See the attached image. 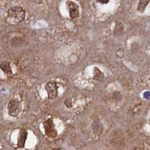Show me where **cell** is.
<instances>
[{
	"mask_svg": "<svg viewBox=\"0 0 150 150\" xmlns=\"http://www.w3.org/2000/svg\"><path fill=\"white\" fill-rule=\"evenodd\" d=\"M8 16L9 18L16 21L17 23H21L25 20L26 11L21 7L14 6V7H11L8 9Z\"/></svg>",
	"mask_w": 150,
	"mask_h": 150,
	"instance_id": "1",
	"label": "cell"
},
{
	"mask_svg": "<svg viewBox=\"0 0 150 150\" xmlns=\"http://www.w3.org/2000/svg\"><path fill=\"white\" fill-rule=\"evenodd\" d=\"M22 105L21 102L17 99H12L9 101L8 105V113L11 116H17L21 113Z\"/></svg>",
	"mask_w": 150,
	"mask_h": 150,
	"instance_id": "2",
	"label": "cell"
},
{
	"mask_svg": "<svg viewBox=\"0 0 150 150\" xmlns=\"http://www.w3.org/2000/svg\"><path fill=\"white\" fill-rule=\"evenodd\" d=\"M43 126L45 129V134L50 138H55L57 136V131L55 128V125L52 119L46 120L43 122Z\"/></svg>",
	"mask_w": 150,
	"mask_h": 150,
	"instance_id": "3",
	"label": "cell"
},
{
	"mask_svg": "<svg viewBox=\"0 0 150 150\" xmlns=\"http://www.w3.org/2000/svg\"><path fill=\"white\" fill-rule=\"evenodd\" d=\"M45 89H46L49 98H55L58 96V86L55 81L51 80L47 83L45 86Z\"/></svg>",
	"mask_w": 150,
	"mask_h": 150,
	"instance_id": "4",
	"label": "cell"
},
{
	"mask_svg": "<svg viewBox=\"0 0 150 150\" xmlns=\"http://www.w3.org/2000/svg\"><path fill=\"white\" fill-rule=\"evenodd\" d=\"M66 5L68 11H69L70 17L73 19L77 18L80 15V9H79L78 5L72 1H68L66 2Z\"/></svg>",
	"mask_w": 150,
	"mask_h": 150,
	"instance_id": "5",
	"label": "cell"
},
{
	"mask_svg": "<svg viewBox=\"0 0 150 150\" xmlns=\"http://www.w3.org/2000/svg\"><path fill=\"white\" fill-rule=\"evenodd\" d=\"M28 132L27 130L25 128H23L19 132L18 139H17V146L19 148H23L25 146L26 139H27Z\"/></svg>",
	"mask_w": 150,
	"mask_h": 150,
	"instance_id": "6",
	"label": "cell"
},
{
	"mask_svg": "<svg viewBox=\"0 0 150 150\" xmlns=\"http://www.w3.org/2000/svg\"><path fill=\"white\" fill-rule=\"evenodd\" d=\"M123 30H124V24H123L122 21L118 20L116 22V26H115L113 33L116 35H120L123 33Z\"/></svg>",
	"mask_w": 150,
	"mask_h": 150,
	"instance_id": "7",
	"label": "cell"
},
{
	"mask_svg": "<svg viewBox=\"0 0 150 150\" xmlns=\"http://www.w3.org/2000/svg\"><path fill=\"white\" fill-rule=\"evenodd\" d=\"M0 68L3 71L4 73L7 74H10L12 72L10 64H9V62H0Z\"/></svg>",
	"mask_w": 150,
	"mask_h": 150,
	"instance_id": "8",
	"label": "cell"
},
{
	"mask_svg": "<svg viewBox=\"0 0 150 150\" xmlns=\"http://www.w3.org/2000/svg\"><path fill=\"white\" fill-rule=\"evenodd\" d=\"M92 129L96 134H101L103 131V126L100 122L96 121L92 124Z\"/></svg>",
	"mask_w": 150,
	"mask_h": 150,
	"instance_id": "9",
	"label": "cell"
},
{
	"mask_svg": "<svg viewBox=\"0 0 150 150\" xmlns=\"http://www.w3.org/2000/svg\"><path fill=\"white\" fill-rule=\"evenodd\" d=\"M104 74L98 68H94V79L96 80H102L104 79Z\"/></svg>",
	"mask_w": 150,
	"mask_h": 150,
	"instance_id": "10",
	"label": "cell"
},
{
	"mask_svg": "<svg viewBox=\"0 0 150 150\" xmlns=\"http://www.w3.org/2000/svg\"><path fill=\"white\" fill-rule=\"evenodd\" d=\"M149 4V1H140L138 4V8L137 10L140 12H143V11L145 10L146 5Z\"/></svg>",
	"mask_w": 150,
	"mask_h": 150,
	"instance_id": "11",
	"label": "cell"
},
{
	"mask_svg": "<svg viewBox=\"0 0 150 150\" xmlns=\"http://www.w3.org/2000/svg\"><path fill=\"white\" fill-rule=\"evenodd\" d=\"M99 2H101V3H102V4H107V3H108V1H106V2H101V1H98Z\"/></svg>",
	"mask_w": 150,
	"mask_h": 150,
	"instance_id": "12",
	"label": "cell"
}]
</instances>
